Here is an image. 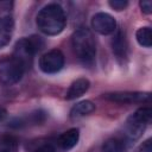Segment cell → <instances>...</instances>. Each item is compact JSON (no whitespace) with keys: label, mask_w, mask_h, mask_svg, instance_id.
Returning <instances> with one entry per match:
<instances>
[{"label":"cell","mask_w":152,"mask_h":152,"mask_svg":"<svg viewBox=\"0 0 152 152\" xmlns=\"http://www.w3.org/2000/svg\"><path fill=\"white\" fill-rule=\"evenodd\" d=\"M36 23L44 34L56 36L63 31L66 24L64 10L58 4H49L39 11Z\"/></svg>","instance_id":"1"},{"label":"cell","mask_w":152,"mask_h":152,"mask_svg":"<svg viewBox=\"0 0 152 152\" xmlns=\"http://www.w3.org/2000/svg\"><path fill=\"white\" fill-rule=\"evenodd\" d=\"M71 45L77 58L84 64H91L96 55L95 38L91 31L87 27H81L74 32L71 37Z\"/></svg>","instance_id":"2"},{"label":"cell","mask_w":152,"mask_h":152,"mask_svg":"<svg viewBox=\"0 0 152 152\" xmlns=\"http://www.w3.org/2000/svg\"><path fill=\"white\" fill-rule=\"evenodd\" d=\"M24 66L13 57L5 56L0 59V83L4 86H12L19 82L24 75Z\"/></svg>","instance_id":"3"},{"label":"cell","mask_w":152,"mask_h":152,"mask_svg":"<svg viewBox=\"0 0 152 152\" xmlns=\"http://www.w3.org/2000/svg\"><path fill=\"white\" fill-rule=\"evenodd\" d=\"M64 65V56L62 51L53 49L44 53L39 59V68L45 74H56Z\"/></svg>","instance_id":"4"},{"label":"cell","mask_w":152,"mask_h":152,"mask_svg":"<svg viewBox=\"0 0 152 152\" xmlns=\"http://www.w3.org/2000/svg\"><path fill=\"white\" fill-rule=\"evenodd\" d=\"M34 55H36V50L28 38H21L15 43L13 57L24 66V69H27L32 65Z\"/></svg>","instance_id":"5"},{"label":"cell","mask_w":152,"mask_h":152,"mask_svg":"<svg viewBox=\"0 0 152 152\" xmlns=\"http://www.w3.org/2000/svg\"><path fill=\"white\" fill-rule=\"evenodd\" d=\"M106 99L118 103H142L151 101V94L141 91H118L107 94Z\"/></svg>","instance_id":"6"},{"label":"cell","mask_w":152,"mask_h":152,"mask_svg":"<svg viewBox=\"0 0 152 152\" xmlns=\"http://www.w3.org/2000/svg\"><path fill=\"white\" fill-rule=\"evenodd\" d=\"M91 27L100 34H110L116 30V21L110 14L100 12L93 17Z\"/></svg>","instance_id":"7"},{"label":"cell","mask_w":152,"mask_h":152,"mask_svg":"<svg viewBox=\"0 0 152 152\" xmlns=\"http://www.w3.org/2000/svg\"><path fill=\"white\" fill-rule=\"evenodd\" d=\"M113 52L118 61L124 63L127 59V52H128V44L126 39V34L124 31H118L115 37L112 40Z\"/></svg>","instance_id":"8"},{"label":"cell","mask_w":152,"mask_h":152,"mask_svg":"<svg viewBox=\"0 0 152 152\" xmlns=\"http://www.w3.org/2000/svg\"><path fill=\"white\" fill-rule=\"evenodd\" d=\"M14 21L10 14H5L0 17V49L6 46L13 34Z\"/></svg>","instance_id":"9"},{"label":"cell","mask_w":152,"mask_h":152,"mask_svg":"<svg viewBox=\"0 0 152 152\" xmlns=\"http://www.w3.org/2000/svg\"><path fill=\"white\" fill-rule=\"evenodd\" d=\"M145 127H146V124L141 121L135 114H132L126 122V135L129 139L135 140L140 138V135L145 131Z\"/></svg>","instance_id":"10"},{"label":"cell","mask_w":152,"mask_h":152,"mask_svg":"<svg viewBox=\"0 0 152 152\" xmlns=\"http://www.w3.org/2000/svg\"><path fill=\"white\" fill-rule=\"evenodd\" d=\"M89 86H90V83H89V81L87 78L76 80L75 82L71 83L70 88L68 89L65 99L66 100H74V99H77V97L82 96L89 89Z\"/></svg>","instance_id":"11"},{"label":"cell","mask_w":152,"mask_h":152,"mask_svg":"<svg viewBox=\"0 0 152 152\" xmlns=\"http://www.w3.org/2000/svg\"><path fill=\"white\" fill-rule=\"evenodd\" d=\"M80 139V132L77 128H71L64 132L63 134L59 135L58 138V145L63 150H71Z\"/></svg>","instance_id":"12"},{"label":"cell","mask_w":152,"mask_h":152,"mask_svg":"<svg viewBox=\"0 0 152 152\" xmlns=\"http://www.w3.org/2000/svg\"><path fill=\"white\" fill-rule=\"evenodd\" d=\"M95 109V104L91 102V101H88V100H84V101H81L78 103H76L71 110H70V118L71 119H78V118H82L84 115H88L90 114L91 112H94Z\"/></svg>","instance_id":"13"},{"label":"cell","mask_w":152,"mask_h":152,"mask_svg":"<svg viewBox=\"0 0 152 152\" xmlns=\"http://www.w3.org/2000/svg\"><path fill=\"white\" fill-rule=\"evenodd\" d=\"M125 142L119 138H110L104 141L102 146V152H125Z\"/></svg>","instance_id":"14"},{"label":"cell","mask_w":152,"mask_h":152,"mask_svg":"<svg viewBox=\"0 0 152 152\" xmlns=\"http://www.w3.org/2000/svg\"><path fill=\"white\" fill-rule=\"evenodd\" d=\"M135 38L141 46L150 48L152 45V31H151V28L150 27H140L135 33Z\"/></svg>","instance_id":"15"},{"label":"cell","mask_w":152,"mask_h":152,"mask_svg":"<svg viewBox=\"0 0 152 152\" xmlns=\"http://www.w3.org/2000/svg\"><path fill=\"white\" fill-rule=\"evenodd\" d=\"M140 120H142L146 125H148L152 120V109L150 107H141L134 113Z\"/></svg>","instance_id":"16"},{"label":"cell","mask_w":152,"mask_h":152,"mask_svg":"<svg viewBox=\"0 0 152 152\" xmlns=\"http://www.w3.org/2000/svg\"><path fill=\"white\" fill-rule=\"evenodd\" d=\"M108 4H109V6H110L112 8H114L115 11H122V10H125V8L127 7V5H128V2H127L126 0H110Z\"/></svg>","instance_id":"17"},{"label":"cell","mask_w":152,"mask_h":152,"mask_svg":"<svg viewBox=\"0 0 152 152\" xmlns=\"http://www.w3.org/2000/svg\"><path fill=\"white\" fill-rule=\"evenodd\" d=\"M28 39H30L31 44L33 45L36 52H38L43 48V45H44V42H43L42 37H39V36H31V37H28Z\"/></svg>","instance_id":"18"},{"label":"cell","mask_w":152,"mask_h":152,"mask_svg":"<svg viewBox=\"0 0 152 152\" xmlns=\"http://www.w3.org/2000/svg\"><path fill=\"white\" fill-rule=\"evenodd\" d=\"M140 7H141V11L146 14H150L152 12V2L150 0H142L140 1Z\"/></svg>","instance_id":"19"},{"label":"cell","mask_w":152,"mask_h":152,"mask_svg":"<svg viewBox=\"0 0 152 152\" xmlns=\"http://www.w3.org/2000/svg\"><path fill=\"white\" fill-rule=\"evenodd\" d=\"M137 152H152L151 139H147L142 145H140V147L137 150Z\"/></svg>","instance_id":"20"},{"label":"cell","mask_w":152,"mask_h":152,"mask_svg":"<svg viewBox=\"0 0 152 152\" xmlns=\"http://www.w3.org/2000/svg\"><path fill=\"white\" fill-rule=\"evenodd\" d=\"M34 152H57V151H56L55 146H52L51 144H46V145H43L39 148H37Z\"/></svg>","instance_id":"21"},{"label":"cell","mask_w":152,"mask_h":152,"mask_svg":"<svg viewBox=\"0 0 152 152\" xmlns=\"http://www.w3.org/2000/svg\"><path fill=\"white\" fill-rule=\"evenodd\" d=\"M0 152H13V147H12V144H6L5 146L0 147Z\"/></svg>","instance_id":"22"},{"label":"cell","mask_w":152,"mask_h":152,"mask_svg":"<svg viewBox=\"0 0 152 152\" xmlns=\"http://www.w3.org/2000/svg\"><path fill=\"white\" fill-rule=\"evenodd\" d=\"M6 116H7V112H6V109L2 108V107H0V122H1Z\"/></svg>","instance_id":"23"}]
</instances>
